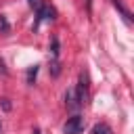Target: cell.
I'll list each match as a JSON object with an SVG mask.
<instances>
[{"label": "cell", "mask_w": 134, "mask_h": 134, "mask_svg": "<svg viewBox=\"0 0 134 134\" xmlns=\"http://www.w3.org/2000/svg\"><path fill=\"white\" fill-rule=\"evenodd\" d=\"M0 134H2V124H0Z\"/></svg>", "instance_id": "cell-15"}, {"label": "cell", "mask_w": 134, "mask_h": 134, "mask_svg": "<svg viewBox=\"0 0 134 134\" xmlns=\"http://www.w3.org/2000/svg\"><path fill=\"white\" fill-rule=\"evenodd\" d=\"M34 134H42V132H40V128H34Z\"/></svg>", "instance_id": "cell-14"}, {"label": "cell", "mask_w": 134, "mask_h": 134, "mask_svg": "<svg viewBox=\"0 0 134 134\" xmlns=\"http://www.w3.org/2000/svg\"><path fill=\"white\" fill-rule=\"evenodd\" d=\"M65 105H67L69 109H77V107H80V103H77L73 90H67V94H65Z\"/></svg>", "instance_id": "cell-4"}, {"label": "cell", "mask_w": 134, "mask_h": 134, "mask_svg": "<svg viewBox=\"0 0 134 134\" xmlns=\"http://www.w3.org/2000/svg\"><path fill=\"white\" fill-rule=\"evenodd\" d=\"M73 92H75V98H77L80 107L88 103V75H86L84 71L80 73V84H77V88H75Z\"/></svg>", "instance_id": "cell-2"}, {"label": "cell", "mask_w": 134, "mask_h": 134, "mask_svg": "<svg viewBox=\"0 0 134 134\" xmlns=\"http://www.w3.org/2000/svg\"><path fill=\"white\" fill-rule=\"evenodd\" d=\"M92 134H113V130H111L107 124L100 121V124H96V126L92 128Z\"/></svg>", "instance_id": "cell-6"}, {"label": "cell", "mask_w": 134, "mask_h": 134, "mask_svg": "<svg viewBox=\"0 0 134 134\" xmlns=\"http://www.w3.org/2000/svg\"><path fill=\"white\" fill-rule=\"evenodd\" d=\"M50 52H52V59L59 57V38L57 36H52V40H50Z\"/></svg>", "instance_id": "cell-7"}, {"label": "cell", "mask_w": 134, "mask_h": 134, "mask_svg": "<svg viewBox=\"0 0 134 134\" xmlns=\"http://www.w3.org/2000/svg\"><path fill=\"white\" fill-rule=\"evenodd\" d=\"M0 103H2V107H4L6 111L10 109V103H8V98H0Z\"/></svg>", "instance_id": "cell-12"}, {"label": "cell", "mask_w": 134, "mask_h": 134, "mask_svg": "<svg viewBox=\"0 0 134 134\" xmlns=\"http://www.w3.org/2000/svg\"><path fill=\"white\" fill-rule=\"evenodd\" d=\"M0 73H2V75H6V73H8V71H6V67H4V61H2V59H0Z\"/></svg>", "instance_id": "cell-13"}, {"label": "cell", "mask_w": 134, "mask_h": 134, "mask_svg": "<svg viewBox=\"0 0 134 134\" xmlns=\"http://www.w3.org/2000/svg\"><path fill=\"white\" fill-rule=\"evenodd\" d=\"M59 73H61V65H59V61L54 59V61L50 63V75H52V77H57Z\"/></svg>", "instance_id": "cell-9"}, {"label": "cell", "mask_w": 134, "mask_h": 134, "mask_svg": "<svg viewBox=\"0 0 134 134\" xmlns=\"http://www.w3.org/2000/svg\"><path fill=\"white\" fill-rule=\"evenodd\" d=\"M0 31H2V34H8V31H10V25H8V21H6L4 15H0Z\"/></svg>", "instance_id": "cell-10"}, {"label": "cell", "mask_w": 134, "mask_h": 134, "mask_svg": "<svg viewBox=\"0 0 134 134\" xmlns=\"http://www.w3.org/2000/svg\"><path fill=\"white\" fill-rule=\"evenodd\" d=\"M27 4H29V6H31V8H34L36 13H38V10H40V8L44 6V2H42V0H27Z\"/></svg>", "instance_id": "cell-11"}, {"label": "cell", "mask_w": 134, "mask_h": 134, "mask_svg": "<svg viewBox=\"0 0 134 134\" xmlns=\"http://www.w3.org/2000/svg\"><path fill=\"white\" fill-rule=\"evenodd\" d=\"M54 17H57V10H54L52 6H46V4H44V6L38 10V23H40V21H52ZM38 23H36V27H38Z\"/></svg>", "instance_id": "cell-3"}, {"label": "cell", "mask_w": 134, "mask_h": 134, "mask_svg": "<svg viewBox=\"0 0 134 134\" xmlns=\"http://www.w3.org/2000/svg\"><path fill=\"white\" fill-rule=\"evenodd\" d=\"M111 2H113V6H115V8H117V10L121 13V15H124V19H126V21L130 23V21H132V13H130V10H128V8H126V6H124V4L119 2V0H111Z\"/></svg>", "instance_id": "cell-5"}, {"label": "cell", "mask_w": 134, "mask_h": 134, "mask_svg": "<svg viewBox=\"0 0 134 134\" xmlns=\"http://www.w3.org/2000/svg\"><path fill=\"white\" fill-rule=\"evenodd\" d=\"M84 128H86V119L82 117V115H71L67 121H65V126H63V132L65 134H82L84 132Z\"/></svg>", "instance_id": "cell-1"}, {"label": "cell", "mask_w": 134, "mask_h": 134, "mask_svg": "<svg viewBox=\"0 0 134 134\" xmlns=\"http://www.w3.org/2000/svg\"><path fill=\"white\" fill-rule=\"evenodd\" d=\"M36 75H38V65H31L27 69V84H34L36 82Z\"/></svg>", "instance_id": "cell-8"}]
</instances>
